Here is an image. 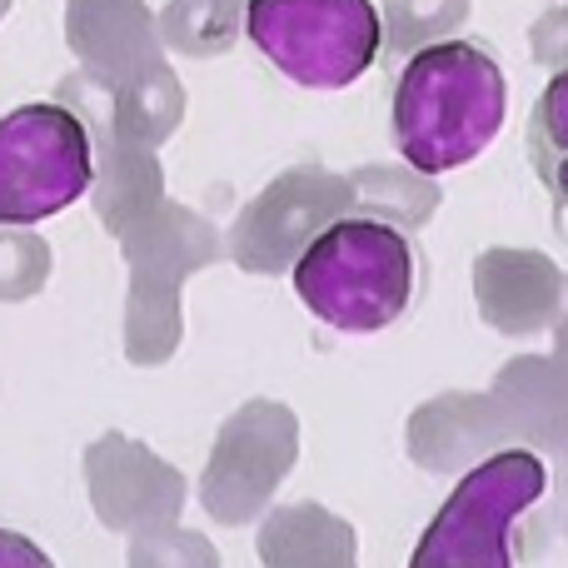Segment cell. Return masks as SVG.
I'll list each match as a JSON object with an SVG mask.
<instances>
[{
	"mask_svg": "<svg viewBox=\"0 0 568 568\" xmlns=\"http://www.w3.org/2000/svg\"><path fill=\"white\" fill-rule=\"evenodd\" d=\"M95 145V195L100 225L120 235L130 260V320L125 354L135 364H160L180 344V275L220 255V240L205 220L160 195V165L150 145L110 125H85Z\"/></svg>",
	"mask_w": 568,
	"mask_h": 568,
	"instance_id": "obj_1",
	"label": "cell"
},
{
	"mask_svg": "<svg viewBox=\"0 0 568 568\" xmlns=\"http://www.w3.org/2000/svg\"><path fill=\"white\" fill-rule=\"evenodd\" d=\"M155 30L145 0H65V40L85 70L60 80V105L85 125L160 145L180 120V85Z\"/></svg>",
	"mask_w": 568,
	"mask_h": 568,
	"instance_id": "obj_2",
	"label": "cell"
},
{
	"mask_svg": "<svg viewBox=\"0 0 568 568\" xmlns=\"http://www.w3.org/2000/svg\"><path fill=\"white\" fill-rule=\"evenodd\" d=\"M509 115L499 60L474 40L419 45L394 85V145L419 175H444L489 150Z\"/></svg>",
	"mask_w": 568,
	"mask_h": 568,
	"instance_id": "obj_3",
	"label": "cell"
},
{
	"mask_svg": "<svg viewBox=\"0 0 568 568\" xmlns=\"http://www.w3.org/2000/svg\"><path fill=\"white\" fill-rule=\"evenodd\" d=\"M294 294L329 329H389L414 300V245L389 220H329L294 260Z\"/></svg>",
	"mask_w": 568,
	"mask_h": 568,
	"instance_id": "obj_4",
	"label": "cell"
},
{
	"mask_svg": "<svg viewBox=\"0 0 568 568\" xmlns=\"http://www.w3.org/2000/svg\"><path fill=\"white\" fill-rule=\"evenodd\" d=\"M245 36L304 90H344L379 60L374 0H245Z\"/></svg>",
	"mask_w": 568,
	"mask_h": 568,
	"instance_id": "obj_5",
	"label": "cell"
},
{
	"mask_svg": "<svg viewBox=\"0 0 568 568\" xmlns=\"http://www.w3.org/2000/svg\"><path fill=\"white\" fill-rule=\"evenodd\" d=\"M544 464L529 449H504L469 469L424 539L409 568H514V519L544 499Z\"/></svg>",
	"mask_w": 568,
	"mask_h": 568,
	"instance_id": "obj_6",
	"label": "cell"
},
{
	"mask_svg": "<svg viewBox=\"0 0 568 568\" xmlns=\"http://www.w3.org/2000/svg\"><path fill=\"white\" fill-rule=\"evenodd\" d=\"M95 145L60 100L20 105L0 120V225H40L90 195Z\"/></svg>",
	"mask_w": 568,
	"mask_h": 568,
	"instance_id": "obj_7",
	"label": "cell"
},
{
	"mask_svg": "<svg viewBox=\"0 0 568 568\" xmlns=\"http://www.w3.org/2000/svg\"><path fill=\"white\" fill-rule=\"evenodd\" d=\"M294 459V424L280 404H245L220 429L215 459L205 469L200 499L220 524H245L270 499L275 479Z\"/></svg>",
	"mask_w": 568,
	"mask_h": 568,
	"instance_id": "obj_8",
	"label": "cell"
},
{
	"mask_svg": "<svg viewBox=\"0 0 568 568\" xmlns=\"http://www.w3.org/2000/svg\"><path fill=\"white\" fill-rule=\"evenodd\" d=\"M85 479L90 504L110 529H160V524L175 519L180 499H185V479L125 434H105V439L90 444Z\"/></svg>",
	"mask_w": 568,
	"mask_h": 568,
	"instance_id": "obj_9",
	"label": "cell"
},
{
	"mask_svg": "<svg viewBox=\"0 0 568 568\" xmlns=\"http://www.w3.org/2000/svg\"><path fill=\"white\" fill-rule=\"evenodd\" d=\"M349 195L344 180H324V175H284L275 190L255 200V205L240 215L235 225V260L245 270H260V275H275V270L290 265V245L304 230V220L324 215V200Z\"/></svg>",
	"mask_w": 568,
	"mask_h": 568,
	"instance_id": "obj_10",
	"label": "cell"
},
{
	"mask_svg": "<svg viewBox=\"0 0 568 568\" xmlns=\"http://www.w3.org/2000/svg\"><path fill=\"white\" fill-rule=\"evenodd\" d=\"M260 554L265 568H354V534L324 509H280L260 529Z\"/></svg>",
	"mask_w": 568,
	"mask_h": 568,
	"instance_id": "obj_11",
	"label": "cell"
},
{
	"mask_svg": "<svg viewBox=\"0 0 568 568\" xmlns=\"http://www.w3.org/2000/svg\"><path fill=\"white\" fill-rule=\"evenodd\" d=\"M529 160L549 195L568 205V65L544 85L529 115Z\"/></svg>",
	"mask_w": 568,
	"mask_h": 568,
	"instance_id": "obj_12",
	"label": "cell"
},
{
	"mask_svg": "<svg viewBox=\"0 0 568 568\" xmlns=\"http://www.w3.org/2000/svg\"><path fill=\"white\" fill-rule=\"evenodd\" d=\"M245 0H170L160 16V36L185 55H220L235 40Z\"/></svg>",
	"mask_w": 568,
	"mask_h": 568,
	"instance_id": "obj_13",
	"label": "cell"
},
{
	"mask_svg": "<svg viewBox=\"0 0 568 568\" xmlns=\"http://www.w3.org/2000/svg\"><path fill=\"white\" fill-rule=\"evenodd\" d=\"M50 280V245L40 235H20V225H0V300H30Z\"/></svg>",
	"mask_w": 568,
	"mask_h": 568,
	"instance_id": "obj_14",
	"label": "cell"
},
{
	"mask_svg": "<svg viewBox=\"0 0 568 568\" xmlns=\"http://www.w3.org/2000/svg\"><path fill=\"white\" fill-rule=\"evenodd\" d=\"M130 568H220V559L205 539L160 524V529H140V539L130 544Z\"/></svg>",
	"mask_w": 568,
	"mask_h": 568,
	"instance_id": "obj_15",
	"label": "cell"
},
{
	"mask_svg": "<svg viewBox=\"0 0 568 568\" xmlns=\"http://www.w3.org/2000/svg\"><path fill=\"white\" fill-rule=\"evenodd\" d=\"M0 568H55V564H50V554L36 539H26L16 529H0Z\"/></svg>",
	"mask_w": 568,
	"mask_h": 568,
	"instance_id": "obj_16",
	"label": "cell"
},
{
	"mask_svg": "<svg viewBox=\"0 0 568 568\" xmlns=\"http://www.w3.org/2000/svg\"><path fill=\"white\" fill-rule=\"evenodd\" d=\"M6 10H10V0H0V20H6Z\"/></svg>",
	"mask_w": 568,
	"mask_h": 568,
	"instance_id": "obj_17",
	"label": "cell"
}]
</instances>
